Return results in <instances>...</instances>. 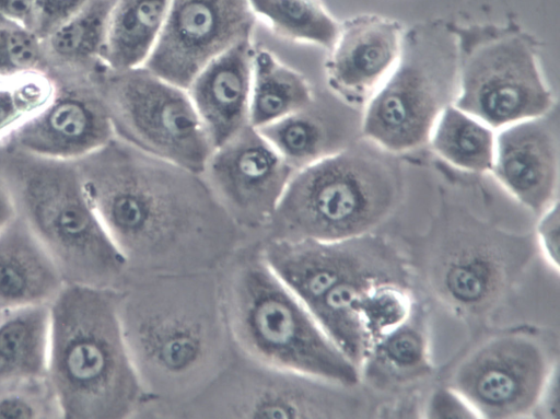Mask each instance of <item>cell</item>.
<instances>
[{
	"instance_id": "obj_12",
	"label": "cell",
	"mask_w": 560,
	"mask_h": 419,
	"mask_svg": "<svg viewBox=\"0 0 560 419\" xmlns=\"http://www.w3.org/2000/svg\"><path fill=\"white\" fill-rule=\"evenodd\" d=\"M295 170L249 124L213 150L202 173L249 241L269 225Z\"/></svg>"
},
{
	"instance_id": "obj_36",
	"label": "cell",
	"mask_w": 560,
	"mask_h": 419,
	"mask_svg": "<svg viewBox=\"0 0 560 419\" xmlns=\"http://www.w3.org/2000/svg\"><path fill=\"white\" fill-rule=\"evenodd\" d=\"M38 389L16 392L15 387L0 392V418H39L48 407L42 405Z\"/></svg>"
},
{
	"instance_id": "obj_38",
	"label": "cell",
	"mask_w": 560,
	"mask_h": 419,
	"mask_svg": "<svg viewBox=\"0 0 560 419\" xmlns=\"http://www.w3.org/2000/svg\"><path fill=\"white\" fill-rule=\"evenodd\" d=\"M0 18L33 31L34 0H0Z\"/></svg>"
},
{
	"instance_id": "obj_13",
	"label": "cell",
	"mask_w": 560,
	"mask_h": 419,
	"mask_svg": "<svg viewBox=\"0 0 560 419\" xmlns=\"http://www.w3.org/2000/svg\"><path fill=\"white\" fill-rule=\"evenodd\" d=\"M255 22L248 0H170L161 35L143 67L187 90L212 59L250 42Z\"/></svg>"
},
{
	"instance_id": "obj_29",
	"label": "cell",
	"mask_w": 560,
	"mask_h": 419,
	"mask_svg": "<svg viewBox=\"0 0 560 419\" xmlns=\"http://www.w3.org/2000/svg\"><path fill=\"white\" fill-rule=\"evenodd\" d=\"M259 18L279 36L298 43L332 46L340 23L322 0H248Z\"/></svg>"
},
{
	"instance_id": "obj_11",
	"label": "cell",
	"mask_w": 560,
	"mask_h": 419,
	"mask_svg": "<svg viewBox=\"0 0 560 419\" xmlns=\"http://www.w3.org/2000/svg\"><path fill=\"white\" fill-rule=\"evenodd\" d=\"M552 102L532 47L521 36L502 35L463 62L453 104L498 130L545 116Z\"/></svg>"
},
{
	"instance_id": "obj_30",
	"label": "cell",
	"mask_w": 560,
	"mask_h": 419,
	"mask_svg": "<svg viewBox=\"0 0 560 419\" xmlns=\"http://www.w3.org/2000/svg\"><path fill=\"white\" fill-rule=\"evenodd\" d=\"M415 307L411 295L400 282L390 279L371 281L357 300L368 349L373 342L402 325L411 316Z\"/></svg>"
},
{
	"instance_id": "obj_34",
	"label": "cell",
	"mask_w": 560,
	"mask_h": 419,
	"mask_svg": "<svg viewBox=\"0 0 560 419\" xmlns=\"http://www.w3.org/2000/svg\"><path fill=\"white\" fill-rule=\"evenodd\" d=\"M535 229V240L546 263L558 273L560 268V212L557 199L541 213Z\"/></svg>"
},
{
	"instance_id": "obj_15",
	"label": "cell",
	"mask_w": 560,
	"mask_h": 419,
	"mask_svg": "<svg viewBox=\"0 0 560 419\" xmlns=\"http://www.w3.org/2000/svg\"><path fill=\"white\" fill-rule=\"evenodd\" d=\"M441 66L417 50L402 51L377 90L368 100L361 130L389 152L416 149L429 139L447 95Z\"/></svg>"
},
{
	"instance_id": "obj_9",
	"label": "cell",
	"mask_w": 560,
	"mask_h": 419,
	"mask_svg": "<svg viewBox=\"0 0 560 419\" xmlns=\"http://www.w3.org/2000/svg\"><path fill=\"white\" fill-rule=\"evenodd\" d=\"M526 236L468 226L429 237L425 271L438 298L457 315L490 311L527 264Z\"/></svg>"
},
{
	"instance_id": "obj_22",
	"label": "cell",
	"mask_w": 560,
	"mask_h": 419,
	"mask_svg": "<svg viewBox=\"0 0 560 419\" xmlns=\"http://www.w3.org/2000/svg\"><path fill=\"white\" fill-rule=\"evenodd\" d=\"M170 0H115L104 54L112 71L143 67L161 35Z\"/></svg>"
},
{
	"instance_id": "obj_26",
	"label": "cell",
	"mask_w": 560,
	"mask_h": 419,
	"mask_svg": "<svg viewBox=\"0 0 560 419\" xmlns=\"http://www.w3.org/2000/svg\"><path fill=\"white\" fill-rule=\"evenodd\" d=\"M428 141L438 155L460 170H491L495 130L454 104L440 112Z\"/></svg>"
},
{
	"instance_id": "obj_6",
	"label": "cell",
	"mask_w": 560,
	"mask_h": 419,
	"mask_svg": "<svg viewBox=\"0 0 560 419\" xmlns=\"http://www.w3.org/2000/svg\"><path fill=\"white\" fill-rule=\"evenodd\" d=\"M398 197L399 179L388 162L343 148L294 172L258 241L364 236L390 214Z\"/></svg>"
},
{
	"instance_id": "obj_1",
	"label": "cell",
	"mask_w": 560,
	"mask_h": 419,
	"mask_svg": "<svg viewBox=\"0 0 560 419\" xmlns=\"http://www.w3.org/2000/svg\"><path fill=\"white\" fill-rule=\"evenodd\" d=\"M75 163L128 276L218 270L250 242L202 174L115 137Z\"/></svg>"
},
{
	"instance_id": "obj_27",
	"label": "cell",
	"mask_w": 560,
	"mask_h": 419,
	"mask_svg": "<svg viewBox=\"0 0 560 419\" xmlns=\"http://www.w3.org/2000/svg\"><path fill=\"white\" fill-rule=\"evenodd\" d=\"M376 279L384 278L372 275L347 278L330 288L308 309L331 342L359 369L366 354L368 342L357 300L361 291Z\"/></svg>"
},
{
	"instance_id": "obj_24",
	"label": "cell",
	"mask_w": 560,
	"mask_h": 419,
	"mask_svg": "<svg viewBox=\"0 0 560 419\" xmlns=\"http://www.w3.org/2000/svg\"><path fill=\"white\" fill-rule=\"evenodd\" d=\"M431 370L428 333L417 305L402 325L369 347L360 366L378 385L410 382Z\"/></svg>"
},
{
	"instance_id": "obj_4",
	"label": "cell",
	"mask_w": 560,
	"mask_h": 419,
	"mask_svg": "<svg viewBox=\"0 0 560 419\" xmlns=\"http://www.w3.org/2000/svg\"><path fill=\"white\" fill-rule=\"evenodd\" d=\"M220 280L226 323L238 353L345 386L360 383V369L270 269L258 241L244 244L232 255L220 268Z\"/></svg>"
},
{
	"instance_id": "obj_2",
	"label": "cell",
	"mask_w": 560,
	"mask_h": 419,
	"mask_svg": "<svg viewBox=\"0 0 560 419\" xmlns=\"http://www.w3.org/2000/svg\"><path fill=\"white\" fill-rule=\"evenodd\" d=\"M119 316L145 396L139 418H167L199 395L235 353L220 269L128 276Z\"/></svg>"
},
{
	"instance_id": "obj_18",
	"label": "cell",
	"mask_w": 560,
	"mask_h": 419,
	"mask_svg": "<svg viewBox=\"0 0 560 419\" xmlns=\"http://www.w3.org/2000/svg\"><path fill=\"white\" fill-rule=\"evenodd\" d=\"M490 172L536 214L558 199V142L544 116L498 129Z\"/></svg>"
},
{
	"instance_id": "obj_10",
	"label": "cell",
	"mask_w": 560,
	"mask_h": 419,
	"mask_svg": "<svg viewBox=\"0 0 560 419\" xmlns=\"http://www.w3.org/2000/svg\"><path fill=\"white\" fill-rule=\"evenodd\" d=\"M557 363L537 333L510 330L471 351L457 365L448 385L470 403L479 418L530 417Z\"/></svg>"
},
{
	"instance_id": "obj_31",
	"label": "cell",
	"mask_w": 560,
	"mask_h": 419,
	"mask_svg": "<svg viewBox=\"0 0 560 419\" xmlns=\"http://www.w3.org/2000/svg\"><path fill=\"white\" fill-rule=\"evenodd\" d=\"M56 89L42 70L0 77V141L42 110Z\"/></svg>"
},
{
	"instance_id": "obj_7",
	"label": "cell",
	"mask_w": 560,
	"mask_h": 419,
	"mask_svg": "<svg viewBox=\"0 0 560 419\" xmlns=\"http://www.w3.org/2000/svg\"><path fill=\"white\" fill-rule=\"evenodd\" d=\"M338 383L258 363L235 350L195 398L170 412L185 419H329L353 417L358 400Z\"/></svg>"
},
{
	"instance_id": "obj_3",
	"label": "cell",
	"mask_w": 560,
	"mask_h": 419,
	"mask_svg": "<svg viewBox=\"0 0 560 419\" xmlns=\"http://www.w3.org/2000/svg\"><path fill=\"white\" fill-rule=\"evenodd\" d=\"M120 289L63 286L51 301L47 377L61 416L139 418L145 396L119 316Z\"/></svg>"
},
{
	"instance_id": "obj_32",
	"label": "cell",
	"mask_w": 560,
	"mask_h": 419,
	"mask_svg": "<svg viewBox=\"0 0 560 419\" xmlns=\"http://www.w3.org/2000/svg\"><path fill=\"white\" fill-rule=\"evenodd\" d=\"M43 40L32 30L0 18V77L40 70Z\"/></svg>"
},
{
	"instance_id": "obj_20",
	"label": "cell",
	"mask_w": 560,
	"mask_h": 419,
	"mask_svg": "<svg viewBox=\"0 0 560 419\" xmlns=\"http://www.w3.org/2000/svg\"><path fill=\"white\" fill-rule=\"evenodd\" d=\"M57 264L20 218L0 231V310L47 304L62 289Z\"/></svg>"
},
{
	"instance_id": "obj_35",
	"label": "cell",
	"mask_w": 560,
	"mask_h": 419,
	"mask_svg": "<svg viewBox=\"0 0 560 419\" xmlns=\"http://www.w3.org/2000/svg\"><path fill=\"white\" fill-rule=\"evenodd\" d=\"M88 0H34L33 31L43 40L77 13Z\"/></svg>"
},
{
	"instance_id": "obj_33",
	"label": "cell",
	"mask_w": 560,
	"mask_h": 419,
	"mask_svg": "<svg viewBox=\"0 0 560 419\" xmlns=\"http://www.w3.org/2000/svg\"><path fill=\"white\" fill-rule=\"evenodd\" d=\"M424 417L430 419L479 418L470 403L451 385L436 387L424 406Z\"/></svg>"
},
{
	"instance_id": "obj_5",
	"label": "cell",
	"mask_w": 560,
	"mask_h": 419,
	"mask_svg": "<svg viewBox=\"0 0 560 419\" xmlns=\"http://www.w3.org/2000/svg\"><path fill=\"white\" fill-rule=\"evenodd\" d=\"M0 176L20 217L71 283L120 289L127 265L93 209L75 161L0 141Z\"/></svg>"
},
{
	"instance_id": "obj_8",
	"label": "cell",
	"mask_w": 560,
	"mask_h": 419,
	"mask_svg": "<svg viewBox=\"0 0 560 419\" xmlns=\"http://www.w3.org/2000/svg\"><path fill=\"white\" fill-rule=\"evenodd\" d=\"M114 132L139 150L202 174L213 147L186 89L145 67L112 71L101 86Z\"/></svg>"
},
{
	"instance_id": "obj_21",
	"label": "cell",
	"mask_w": 560,
	"mask_h": 419,
	"mask_svg": "<svg viewBox=\"0 0 560 419\" xmlns=\"http://www.w3.org/2000/svg\"><path fill=\"white\" fill-rule=\"evenodd\" d=\"M49 341V305L0 310V389L47 376Z\"/></svg>"
},
{
	"instance_id": "obj_14",
	"label": "cell",
	"mask_w": 560,
	"mask_h": 419,
	"mask_svg": "<svg viewBox=\"0 0 560 419\" xmlns=\"http://www.w3.org/2000/svg\"><path fill=\"white\" fill-rule=\"evenodd\" d=\"M258 243L267 265L307 309L347 278L372 275L400 282L402 277L397 256L372 234L340 242L276 238Z\"/></svg>"
},
{
	"instance_id": "obj_25",
	"label": "cell",
	"mask_w": 560,
	"mask_h": 419,
	"mask_svg": "<svg viewBox=\"0 0 560 419\" xmlns=\"http://www.w3.org/2000/svg\"><path fill=\"white\" fill-rule=\"evenodd\" d=\"M115 0H88L43 39L45 58L67 69H86L104 62L109 20Z\"/></svg>"
},
{
	"instance_id": "obj_17",
	"label": "cell",
	"mask_w": 560,
	"mask_h": 419,
	"mask_svg": "<svg viewBox=\"0 0 560 419\" xmlns=\"http://www.w3.org/2000/svg\"><path fill=\"white\" fill-rule=\"evenodd\" d=\"M402 44L393 19L365 13L345 20L326 63L330 86L350 102L369 100L397 65Z\"/></svg>"
},
{
	"instance_id": "obj_23",
	"label": "cell",
	"mask_w": 560,
	"mask_h": 419,
	"mask_svg": "<svg viewBox=\"0 0 560 419\" xmlns=\"http://www.w3.org/2000/svg\"><path fill=\"white\" fill-rule=\"evenodd\" d=\"M313 104L308 81L271 51L253 49L248 123L261 128Z\"/></svg>"
},
{
	"instance_id": "obj_19",
	"label": "cell",
	"mask_w": 560,
	"mask_h": 419,
	"mask_svg": "<svg viewBox=\"0 0 560 419\" xmlns=\"http://www.w3.org/2000/svg\"><path fill=\"white\" fill-rule=\"evenodd\" d=\"M250 42L229 48L207 63L187 88L213 150L248 125Z\"/></svg>"
},
{
	"instance_id": "obj_28",
	"label": "cell",
	"mask_w": 560,
	"mask_h": 419,
	"mask_svg": "<svg viewBox=\"0 0 560 419\" xmlns=\"http://www.w3.org/2000/svg\"><path fill=\"white\" fill-rule=\"evenodd\" d=\"M311 106L258 129L295 171L343 149L335 128Z\"/></svg>"
},
{
	"instance_id": "obj_16",
	"label": "cell",
	"mask_w": 560,
	"mask_h": 419,
	"mask_svg": "<svg viewBox=\"0 0 560 419\" xmlns=\"http://www.w3.org/2000/svg\"><path fill=\"white\" fill-rule=\"evenodd\" d=\"M114 137L101 93L81 86L56 89L54 97L42 110L2 141L36 155L78 161Z\"/></svg>"
},
{
	"instance_id": "obj_39",
	"label": "cell",
	"mask_w": 560,
	"mask_h": 419,
	"mask_svg": "<svg viewBox=\"0 0 560 419\" xmlns=\"http://www.w3.org/2000/svg\"><path fill=\"white\" fill-rule=\"evenodd\" d=\"M16 217L11 193L0 176V231Z\"/></svg>"
},
{
	"instance_id": "obj_37",
	"label": "cell",
	"mask_w": 560,
	"mask_h": 419,
	"mask_svg": "<svg viewBox=\"0 0 560 419\" xmlns=\"http://www.w3.org/2000/svg\"><path fill=\"white\" fill-rule=\"evenodd\" d=\"M530 417L559 419V364L557 363L548 375Z\"/></svg>"
}]
</instances>
